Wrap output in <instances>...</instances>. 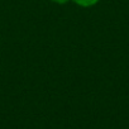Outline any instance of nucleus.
I'll use <instances>...</instances> for the list:
<instances>
[{
	"label": "nucleus",
	"mask_w": 129,
	"mask_h": 129,
	"mask_svg": "<svg viewBox=\"0 0 129 129\" xmlns=\"http://www.w3.org/2000/svg\"><path fill=\"white\" fill-rule=\"evenodd\" d=\"M52 2H54L57 4H64V3H67L69 0H52Z\"/></svg>",
	"instance_id": "f03ea898"
},
{
	"label": "nucleus",
	"mask_w": 129,
	"mask_h": 129,
	"mask_svg": "<svg viewBox=\"0 0 129 129\" xmlns=\"http://www.w3.org/2000/svg\"><path fill=\"white\" fill-rule=\"evenodd\" d=\"M98 2H99V0H74V3H76L77 5L84 7V8L92 7V5H95Z\"/></svg>",
	"instance_id": "f257e3e1"
}]
</instances>
